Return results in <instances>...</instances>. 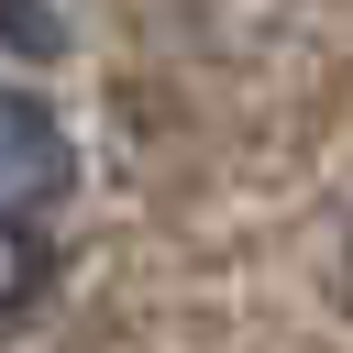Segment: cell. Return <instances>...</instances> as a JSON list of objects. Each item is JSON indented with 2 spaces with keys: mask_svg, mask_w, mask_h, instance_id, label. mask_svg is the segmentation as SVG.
I'll list each match as a JSON object with an SVG mask.
<instances>
[{
  "mask_svg": "<svg viewBox=\"0 0 353 353\" xmlns=\"http://www.w3.org/2000/svg\"><path fill=\"white\" fill-rule=\"evenodd\" d=\"M77 188V143H66V121L33 99V88H11L0 77V221H33L44 232V210Z\"/></svg>",
  "mask_w": 353,
  "mask_h": 353,
  "instance_id": "obj_1",
  "label": "cell"
},
{
  "mask_svg": "<svg viewBox=\"0 0 353 353\" xmlns=\"http://www.w3.org/2000/svg\"><path fill=\"white\" fill-rule=\"evenodd\" d=\"M44 287H55V243L33 221H0V320H22Z\"/></svg>",
  "mask_w": 353,
  "mask_h": 353,
  "instance_id": "obj_2",
  "label": "cell"
},
{
  "mask_svg": "<svg viewBox=\"0 0 353 353\" xmlns=\"http://www.w3.org/2000/svg\"><path fill=\"white\" fill-rule=\"evenodd\" d=\"M0 33H22V44H33V55H55V22H44V11H33V0H0Z\"/></svg>",
  "mask_w": 353,
  "mask_h": 353,
  "instance_id": "obj_3",
  "label": "cell"
}]
</instances>
